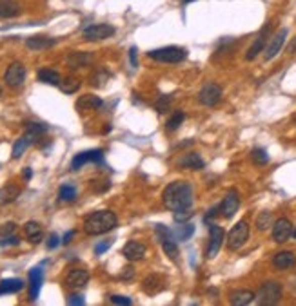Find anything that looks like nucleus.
I'll list each match as a JSON object with an SVG mask.
<instances>
[{
    "label": "nucleus",
    "mask_w": 296,
    "mask_h": 306,
    "mask_svg": "<svg viewBox=\"0 0 296 306\" xmlns=\"http://www.w3.org/2000/svg\"><path fill=\"white\" fill-rule=\"evenodd\" d=\"M31 176H33L31 169H24V178H26V180H31Z\"/></svg>",
    "instance_id": "864d4df0"
},
{
    "label": "nucleus",
    "mask_w": 296,
    "mask_h": 306,
    "mask_svg": "<svg viewBox=\"0 0 296 306\" xmlns=\"http://www.w3.org/2000/svg\"><path fill=\"white\" fill-rule=\"evenodd\" d=\"M184 113H180V111H178V113H174L173 116L169 118V122H167V131H176L178 127L182 125L184 123Z\"/></svg>",
    "instance_id": "4c0bfd02"
},
{
    "label": "nucleus",
    "mask_w": 296,
    "mask_h": 306,
    "mask_svg": "<svg viewBox=\"0 0 296 306\" xmlns=\"http://www.w3.org/2000/svg\"><path fill=\"white\" fill-rule=\"evenodd\" d=\"M58 87L62 93H66V95H73V93H77V91L80 89V80L75 76H68L60 82Z\"/></svg>",
    "instance_id": "2f4dec72"
},
{
    "label": "nucleus",
    "mask_w": 296,
    "mask_h": 306,
    "mask_svg": "<svg viewBox=\"0 0 296 306\" xmlns=\"http://www.w3.org/2000/svg\"><path fill=\"white\" fill-rule=\"evenodd\" d=\"M20 243V239L17 238V236H6L4 239H2V245L4 247H10V245H19Z\"/></svg>",
    "instance_id": "de8ad7c7"
},
{
    "label": "nucleus",
    "mask_w": 296,
    "mask_h": 306,
    "mask_svg": "<svg viewBox=\"0 0 296 306\" xmlns=\"http://www.w3.org/2000/svg\"><path fill=\"white\" fill-rule=\"evenodd\" d=\"M193 214H195V212L191 210V207H189V208H180V210H174V221H176V223H186V221L189 219Z\"/></svg>",
    "instance_id": "ea45409f"
},
{
    "label": "nucleus",
    "mask_w": 296,
    "mask_h": 306,
    "mask_svg": "<svg viewBox=\"0 0 296 306\" xmlns=\"http://www.w3.org/2000/svg\"><path fill=\"white\" fill-rule=\"evenodd\" d=\"M147 56L156 62H164V63H178L184 62L187 56V51L182 47H176V45H169V47H160V49L149 51Z\"/></svg>",
    "instance_id": "20e7f679"
},
{
    "label": "nucleus",
    "mask_w": 296,
    "mask_h": 306,
    "mask_svg": "<svg viewBox=\"0 0 296 306\" xmlns=\"http://www.w3.org/2000/svg\"><path fill=\"white\" fill-rule=\"evenodd\" d=\"M296 263V257L291 250H283V252H278L276 256L273 257V265L276 270H287V268H291L294 266Z\"/></svg>",
    "instance_id": "a211bd4d"
},
{
    "label": "nucleus",
    "mask_w": 296,
    "mask_h": 306,
    "mask_svg": "<svg viewBox=\"0 0 296 306\" xmlns=\"http://www.w3.org/2000/svg\"><path fill=\"white\" fill-rule=\"evenodd\" d=\"M180 165L186 167V169H191V171H200V169L205 167V163L196 152H187L186 156L180 160Z\"/></svg>",
    "instance_id": "393cba45"
},
{
    "label": "nucleus",
    "mask_w": 296,
    "mask_h": 306,
    "mask_svg": "<svg viewBox=\"0 0 296 306\" xmlns=\"http://www.w3.org/2000/svg\"><path fill=\"white\" fill-rule=\"evenodd\" d=\"M55 45V40L49 36H29L26 40V47L31 51H44Z\"/></svg>",
    "instance_id": "6ab92c4d"
},
{
    "label": "nucleus",
    "mask_w": 296,
    "mask_h": 306,
    "mask_svg": "<svg viewBox=\"0 0 296 306\" xmlns=\"http://www.w3.org/2000/svg\"><path fill=\"white\" fill-rule=\"evenodd\" d=\"M129 60H131L133 67H137V65H138V62H137V47H131V49H129Z\"/></svg>",
    "instance_id": "8fccbe9b"
},
{
    "label": "nucleus",
    "mask_w": 296,
    "mask_h": 306,
    "mask_svg": "<svg viewBox=\"0 0 296 306\" xmlns=\"http://www.w3.org/2000/svg\"><path fill=\"white\" fill-rule=\"evenodd\" d=\"M294 51H296V38L291 42V45H289V53H294Z\"/></svg>",
    "instance_id": "5fc2aeb1"
},
{
    "label": "nucleus",
    "mask_w": 296,
    "mask_h": 306,
    "mask_svg": "<svg viewBox=\"0 0 296 306\" xmlns=\"http://www.w3.org/2000/svg\"><path fill=\"white\" fill-rule=\"evenodd\" d=\"M229 301L234 306H246L255 301V293L251 292V290H234V292L229 295Z\"/></svg>",
    "instance_id": "5701e85b"
},
{
    "label": "nucleus",
    "mask_w": 296,
    "mask_h": 306,
    "mask_svg": "<svg viewBox=\"0 0 296 306\" xmlns=\"http://www.w3.org/2000/svg\"><path fill=\"white\" fill-rule=\"evenodd\" d=\"M0 95H2V89H0Z\"/></svg>",
    "instance_id": "13d9d810"
},
{
    "label": "nucleus",
    "mask_w": 296,
    "mask_h": 306,
    "mask_svg": "<svg viewBox=\"0 0 296 306\" xmlns=\"http://www.w3.org/2000/svg\"><path fill=\"white\" fill-rule=\"evenodd\" d=\"M111 302L113 304H131V299L126 295H111Z\"/></svg>",
    "instance_id": "c03bdc74"
},
{
    "label": "nucleus",
    "mask_w": 296,
    "mask_h": 306,
    "mask_svg": "<svg viewBox=\"0 0 296 306\" xmlns=\"http://www.w3.org/2000/svg\"><path fill=\"white\" fill-rule=\"evenodd\" d=\"M133 275H135V272H133L131 266H126V270L122 272V279H131Z\"/></svg>",
    "instance_id": "3c124183"
},
{
    "label": "nucleus",
    "mask_w": 296,
    "mask_h": 306,
    "mask_svg": "<svg viewBox=\"0 0 296 306\" xmlns=\"http://www.w3.org/2000/svg\"><path fill=\"white\" fill-rule=\"evenodd\" d=\"M119 225V219L111 210H98L84 221V232L89 236H100L113 230Z\"/></svg>",
    "instance_id": "f03ea898"
},
{
    "label": "nucleus",
    "mask_w": 296,
    "mask_h": 306,
    "mask_svg": "<svg viewBox=\"0 0 296 306\" xmlns=\"http://www.w3.org/2000/svg\"><path fill=\"white\" fill-rule=\"evenodd\" d=\"M87 283H89V274L82 268H73L66 277V284L69 288H82Z\"/></svg>",
    "instance_id": "dca6fc26"
},
{
    "label": "nucleus",
    "mask_w": 296,
    "mask_h": 306,
    "mask_svg": "<svg viewBox=\"0 0 296 306\" xmlns=\"http://www.w3.org/2000/svg\"><path fill=\"white\" fill-rule=\"evenodd\" d=\"M24 234H26V238L35 245L40 243L42 238H44L42 226H40V223H37V221H28V223L24 225Z\"/></svg>",
    "instance_id": "4be33fe9"
},
{
    "label": "nucleus",
    "mask_w": 296,
    "mask_h": 306,
    "mask_svg": "<svg viewBox=\"0 0 296 306\" xmlns=\"http://www.w3.org/2000/svg\"><path fill=\"white\" fill-rule=\"evenodd\" d=\"M107 78H109V72L98 71V72H95V74L91 76V84H93V86H96V87H102V86H105Z\"/></svg>",
    "instance_id": "a19ab883"
},
{
    "label": "nucleus",
    "mask_w": 296,
    "mask_h": 306,
    "mask_svg": "<svg viewBox=\"0 0 296 306\" xmlns=\"http://www.w3.org/2000/svg\"><path fill=\"white\" fill-rule=\"evenodd\" d=\"M171 100H173V96H171V95H162V96H160V98L156 100V104H155L156 111H158V113H165V111L169 109V105H171Z\"/></svg>",
    "instance_id": "58836bf2"
},
{
    "label": "nucleus",
    "mask_w": 296,
    "mask_h": 306,
    "mask_svg": "<svg viewBox=\"0 0 296 306\" xmlns=\"http://www.w3.org/2000/svg\"><path fill=\"white\" fill-rule=\"evenodd\" d=\"M66 62H68V65L71 69L86 67V65H89V63L93 62V54L84 53V51H75V53H71L68 58H66Z\"/></svg>",
    "instance_id": "f3484780"
},
{
    "label": "nucleus",
    "mask_w": 296,
    "mask_h": 306,
    "mask_svg": "<svg viewBox=\"0 0 296 306\" xmlns=\"http://www.w3.org/2000/svg\"><path fill=\"white\" fill-rule=\"evenodd\" d=\"M4 80L10 87H15V89L20 87L24 84V80H26V67L20 62H13L10 67L6 69Z\"/></svg>",
    "instance_id": "6e6552de"
},
{
    "label": "nucleus",
    "mask_w": 296,
    "mask_h": 306,
    "mask_svg": "<svg viewBox=\"0 0 296 306\" xmlns=\"http://www.w3.org/2000/svg\"><path fill=\"white\" fill-rule=\"evenodd\" d=\"M184 4H187V2H195V0H182Z\"/></svg>",
    "instance_id": "6e6d98bb"
},
{
    "label": "nucleus",
    "mask_w": 296,
    "mask_h": 306,
    "mask_svg": "<svg viewBox=\"0 0 296 306\" xmlns=\"http://www.w3.org/2000/svg\"><path fill=\"white\" fill-rule=\"evenodd\" d=\"M251 158H253V162H255L256 165H265V163L269 162V154L265 152L264 149H253Z\"/></svg>",
    "instance_id": "e433bc0d"
},
{
    "label": "nucleus",
    "mask_w": 296,
    "mask_h": 306,
    "mask_svg": "<svg viewBox=\"0 0 296 306\" xmlns=\"http://www.w3.org/2000/svg\"><path fill=\"white\" fill-rule=\"evenodd\" d=\"M222 98V87L218 84H207L200 89L198 93V100H200V104L207 105V107H213L216 105Z\"/></svg>",
    "instance_id": "1a4fd4ad"
},
{
    "label": "nucleus",
    "mask_w": 296,
    "mask_h": 306,
    "mask_svg": "<svg viewBox=\"0 0 296 306\" xmlns=\"http://www.w3.org/2000/svg\"><path fill=\"white\" fill-rule=\"evenodd\" d=\"M292 238H294V239H296V228H294V230H292Z\"/></svg>",
    "instance_id": "4d7b16f0"
},
{
    "label": "nucleus",
    "mask_w": 296,
    "mask_h": 306,
    "mask_svg": "<svg viewBox=\"0 0 296 306\" xmlns=\"http://www.w3.org/2000/svg\"><path fill=\"white\" fill-rule=\"evenodd\" d=\"M20 196V189L17 185H6L0 189V205H10Z\"/></svg>",
    "instance_id": "b1692460"
},
{
    "label": "nucleus",
    "mask_w": 296,
    "mask_h": 306,
    "mask_svg": "<svg viewBox=\"0 0 296 306\" xmlns=\"http://www.w3.org/2000/svg\"><path fill=\"white\" fill-rule=\"evenodd\" d=\"M111 245H113V239H105V241H100V243H96L95 247V254L96 256H102V254L107 250V248H111Z\"/></svg>",
    "instance_id": "79ce46f5"
},
{
    "label": "nucleus",
    "mask_w": 296,
    "mask_h": 306,
    "mask_svg": "<svg viewBox=\"0 0 296 306\" xmlns=\"http://www.w3.org/2000/svg\"><path fill=\"white\" fill-rule=\"evenodd\" d=\"M58 196L62 201H73V199L77 198V189H75V185H71V183L62 185L58 190Z\"/></svg>",
    "instance_id": "72a5a7b5"
},
{
    "label": "nucleus",
    "mask_w": 296,
    "mask_h": 306,
    "mask_svg": "<svg viewBox=\"0 0 296 306\" xmlns=\"http://www.w3.org/2000/svg\"><path fill=\"white\" fill-rule=\"evenodd\" d=\"M73 236H75V230H69L68 234L64 236V239H62V243H64V245H68L69 241H71V238H73Z\"/></svg>",
    "instance_id": "603ef678"
},
{
    "label": "nucleus",
    "mask_w": 296,
    "mask_h": 306,
    "mask_svg": "<svg viewBox=\"0 0 296 306\" xmlns=\"http://www.w3.org/2000/svg\"><path fill=\"white\" fill-rule=\"evenodd\" d=\"M58 245H60V238L56 234H51L49 239H47V248H49V250H53V248H56Z\"/></svg>",
    "instance_id": "49530a36"
},
{
    "label": "nucleus",
    "mask_w": 296,
    "mask_h": 306,
    "mask_svg": "<svg viewBox=\"0 0 296 306\" xmlns=\"http://www.w3.org/2000/svg\"><path fill=\"white\" fill-rule=\"evenodd\" d=\"M292 236V225L287 217H280L273 223V239L276 243H285Z\"/></svg>",
    "instance_id": "f8f14e48"
},
{
    "label": "nucleus",
    "mask_w": 296,
    "mask_h": 306,
    "mask_svg": "<svg viewBox=\"0 0 296 306\" xmlns=\"http://www.w3.org/2000/svg\"><path fill=\"white\" fill-rule=\"evenodd\" d=\"M114 35V27L109 24H95V26H89L84 29V38L89 42L96 40H105L109 36Z\"/></svg>",
    "instance_id": "423d86ee"
},
{
    "label": "nucleus",
    "mask_w": 296,
    "mask_h": 306,
    "mask_svg": "<svg viewBox=\"0 0 296 306\" xmlns=\"http://www.w3.org/2000/svg\"><path fill=\"white\" fill-rule=\"evenodd\" d=\"M146 252H147L146 245L140 243V241H129L122 248V254L128 261H140L142 257L146 256Z\"/></svg>",
    "instance_id": "2eb2a0df"
},
{
    "label": "nucleus",
    "mask_w": 296,
    "mask_h": 306,
    "mask_svg": "<svg viewBox=\"0 0 296 306\" xmlns=\"http://www.w3.org/2000/svg\"><path fill=\"white\" fill-rule=\"evenodd\" d=\"M256 302L260 306H273L278 304L280 299H282V284L276 283V281H265L260 290L255 295Z\"/></svg>",
    "instance_id": "7ed1b4c3"
},
{
    "label": "nucleus",
    "mask_w": 296,
    "mask_h": 306,
    "mask_svg": "<svg viewBox=\"0 0 296 306\" xmlns=\"http://www.w3.org/2000/svg\"><path fill=\"white\" fill-rule=\"evenodd\" d=\"M15 230V223H6L4 226H0V236H10L11 232Z\"/></svg>",
    "instance_id": "09e8293b"
},
{
    "label": "nucleus",
    "mask_w": 296,
    "mask_h": 306,
    "mask_svg": "<svg viewBox=\"0 0 296 306\" xmlns=\"http://www.w3.org/2000/svg\"><path fill=\"white\" fill-rule=\"evenodd\" d=\"M47 131V125H44V123L40 122H29L28 125H26V132H24V138L29 141V143H35V141L40 138L44 132Z\"/></svg>",
    "instance_id": "412c9836"
},
{
    "label": "nucleus",
    "mask_w": 296,
    "mask_h": 306,
    "mask_svg": "<svg viewBox=\"0 0 296 306\" xmlns=\"http://www.w3.org/2000/svg\"><path fill=\"white\" fill-rule=\"evenodd\" d=\"M247 239H249V225H247V221H238L227 236V248L238 250L246 245Z\"/></svg>",
    "instance_id": "39448f33"
},
{
    "label": "nucleus",
    "mask_w": 296,
    "mask_h": 306,
    "mask_svg": "<svg viewBox=\"0 0 296 306\" xmlns=\"http://www.w3.org/2000/svg\"><path fill=\"white\" fill-rule=\"evenodd\" d=\"M102 107V100L96 95H84L78 98L77 109L80 111H87V109H100Z\"/></svg>",
    "instance_id": "a878e982"
},
{
    "label": "nucleus",
    "mask_w": 296,
    "mask_h": 306,
    "mask_svg": "<svg viewBox=\"0 0 296 306\" xmlns=\"http://www.w3.org/2000/svg\"><path fill=\"white\" fill-rule=\"evenodd\" d=\"M24 288L22 279H2L0 281V295L6 293H17Z\"/></svg>",
    "instance_id": "c85d7f7f"
},
{
    "label": "nucleus",
    "mask_w": 296,
    "mask_h": 306,
    "mask_svg": "<svg viewBox=\"0 0 296 306\" xmlns=\"http://www.w3.org/2000/svg\"><path fill=\"white\" fill-rule=\"evenodd\" d=\"M285 36H287V29L285 27H282L280 31L276 33V35L269 40V44H267V47H265V54H264V58L265 60H271V58H274L280 51H282V47H283V44H285Z\"/></svg>",
    "instance_id": "ddd939ff"
},
{
    "label": "nucleus",
    "mask_w": 296,
    "mask_h": 306,
    "mask_svg": "<svg viewBox=\"0 0 296 306\" xmlns=\"http://www.w3.org/2000/svg\"><path fill=\"white\" fill-rule=\"evenodd\" d=\"M193 232H195V225H191V223L186 221V223H180V225L173 230V236L178 241H187V239L193 236Z\"/></svg>",
    "instance_id": "7c9ffc66"
},
{
    "label": "nucleus",
    "mask_w": 296,
    "mask_h": 306,
    "mask_svg": "<svg viewBox=\"0 0 296 306\" xmlns=\"http://www.w3.org/2000/svg\"><path fill=\"white\" fill-rule=\"evenodd\" d=\"M102 162H104V152H102L100 149L86 150V152H80L73 158L71 169H73V171H78V169H82L86 163H102Z\"/></svg>",
    "instance_id": "9b49d317"
},
{
    "label": "nucleus",
    "mask_w": 296,
    "mask_h": 306,
    "mask_svg": "<svg viewBox=\"0 0 296 306\" xmlns=\"http://www.w3.org/2000/svg\"><path fill=\"white\" fill-rule=\"evenodd\" d=\"M38 80L42 84H49V86H60L62 76L56 71H53V69H40L38 71Z\"/></svg>",
    "instance_id": "c756f323"
},
{
    "label": "nucleus",
    "mask_w": 296,
    "mask_h": 306,
    "mask_svg": "<svg viewBox=\"0 0 296 306\" xmlns=\"http://www.w3.org/2000/svg\"><path fill=\"white\" fill-rule=\"evenodd\" d=\"M238 208H240V198H238L236 190H229V192L225 194L223 201L220 203V214H222L225 219H231L238 212Z\"/></svg>",
    "instance_id": "9d476101"
},
{
    "label": "nucleus",
    "mask_w": 296,
    "mask_h": 306,
    "mask_svg": "<svg viewBox=\"0 0 296 306\" xmlns=\"http://www.w3.org/2000/svg\"><path fill=\"white\" fill-rule=\"evenodd\" d=\"M220 214V205L218 207H213V208H209V212H207V214H205V217H204V221L205 223H209L211 219H214V217L218 216Z\"/></svg>",
    "instance_id": "a18cd8bd"
},
{
    "label": "nucleus",
    "mask_w": 296,
    "mask_h": 306,
    "mask_svg": "<svg viewBox=\"0 0 296 306\" xmlns=\"http://www.w3.org/2000/svg\"><path fill=\"white\" fill-rule=\"evenodd\" d=\"M267 33H269V26H265L264 29H262V33L258 35V38L255 40V44L251 45L249 51H247V54H246L247 60H255L256 56L262 53V49L265 47V42H267Z\"/></svg>",
    "instance_id": "aec40b11"
},
{
    "label": "nucleus",
    "mask_w": 296,
    "mask_h": 306,
    "mask_svg": "<svg viewBox=\"0 0 296 306\" xmlns=\"http://www.w3.org/2000/svg\"><path fill=\"white\" fill-rule=\"evenodd\" d=\"M271 225H273V212L264 210L258 217H256V226H258V230H265Z\"/></svg>",
    "instance_id": "f704fd0d"
},
{
    "label": "nucleus",
    "mask_w": 296,
    "mask_h": 306,
    "mask_svg": "<svg viewBox=\"0 0 296 306\" xmlns=\"http://www.w3.org/2000/svg\"><path fill=\"white\" fill-rule=\"evenodd\" d=\"M84 295H80V293H73V295H69L68 297V304L71 306H78V304H84Z\"/></svg>",
    "instance_id": "37998d69"
},
{
    "label": "nucleus",
    "mask_w": 296,
    "mask_h": 306,
    "mask_svg": "<svg viewBox=\"0 0 296 306\" xmlns=\"http://www.w3.org/2000/svg\"><path fill=\"white\" fill-rule=\"evenodd\" d=\"M29 145H31V143H29V141L26 140L24 136H22V138H20V140L15 141V145H13V158H15V160H17V158L22 156V154L26 152V149H28Z\"/></svg>",
    "instance_id": "c9c22d12"
},
{
    "label": "nucleus",
    "mask_w": 296,
    "mask_h": 306,
    "mask_svg": "<svg viewBox=\"0 0 296 306\" xmlns=\"http://www.w3.org/2000/svg\"><path fill=\"white\" fill-rule=\"evenodd\" d=\"M193 187L187 181H173L165 187L162 194L164 207L169 210H180V208H189L193 205Z\"/></svg>",
    "instance_id": "f257e3e1"
},
{
    "label": "nucleus",
    "mask_w": 296,
    "mask_h": 306,
    "mask_svg": "<svg viewBox=\"0 0 296 306\" xmlns=\"http://www.w3.org/2000/svg\"><path fill=\"white\" fill-rule=\"evenodd\" d=\"M142 286H144L146 293H149V295H155V293L162 288V283H160L158 275H149V277H146V279H144V284H142Z\"/></svg>",
    "instance_id": "473e14b6"
},
{
    "label": "nucleus",
    "mask_w": 296,
    "mask_h": 306,
    "mask_svg": "<svg viewBox=\"0 0 296 306\" xmlns=\"http://www.w3.org/2000/svg\"><path fill=\"white\" fill-rule=\"evenodd\" d=\"M223 238H225V232H223L222 226H218V225H211L209 226V245H207V250H205V256H207V259H213V257H216L220 247H222Z\"/></svg>",
    "instance_id": "0eeeda50"
},
{
    "label": "nucleus",
    "mask_w": 296,
    "mask_h": 306,
    "mask_svg": "<svg viewBox=\"0 0 296 306\" xmlns=\"http://www.w3.org/2000/svg\"><path fill=\"white\" fill-rule=\"evenodd\" d=\"M42 283H44V270H42L40 266H35V268L29 272V299H31V301H37L38 299Z\"/></svg>",
    "instance_id": "4468645a"
},
{
    "label": "nucleus",
    "mask_w": 296,
    "mask_h": 306,
    "mask_svg": "<svg viewBox=\"0 0 296 306\" xmlns=\"http://www.w3.org/2000/svg\"><path fill=\"white\" fill-rule=\"evenodd\" d=\"M160 243H162V248H164V252L167 257H171L173 261H176L178 259V247H176V239H174V236H165V238L160 239Z\"/></svg>",
    "instance_id": "bb28decb"
},
{
    "label": "nucleus",
    "mask_w": 296,
    "mask_h": 306,
    "mask_svg": "<svg viewBox=\"0 0 296 306\" xmlns=\"http://www.w3.org/2000/svg\"><path fill=\"white\" fill-rule=\"evenodd\" d=\"M20 13V6L15 0H0V18H13Z\"/></svg>",
    "instance_id": "cd10ccee"
}]
</instances>
